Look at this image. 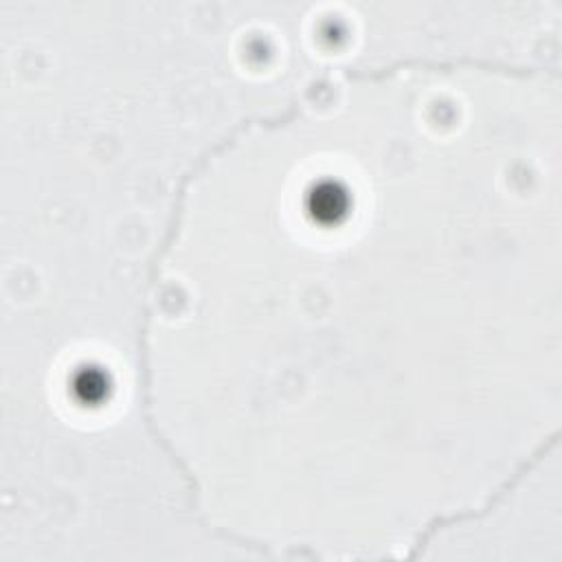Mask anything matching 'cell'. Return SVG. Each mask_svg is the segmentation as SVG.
<instances>
[{
	"label": "cell",
	"instance_id": "6da1fadb",
	"mask_svg": "<svg viewBox=\"0 0 562 562\" xmlns=\"http://www.w3.org/2000/svg\"><path fill=\"white\" fill-rule=\"evenodd\" d=\"M558 437H560V430H553L542 443H538L536 450H533L529 457H525V459L509 472V476L483 501V505H479V507H474V509H472V507H470V509H459V512H452V514H446V516H435L430 522H426V527H422V531L415 536V540H413V544H411V549H408V553H406V560H417V558L426 551L428 542H430L439 531H443V529H448V527H454V525L483 520L485 516H490V514L505 501V496L540 463V459L547 457V454L551 452V448H555Z\"/></svg>",
	"mask_w": 562,
	"mask_h": 562
}]
</instances>
